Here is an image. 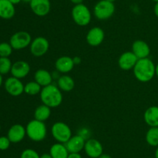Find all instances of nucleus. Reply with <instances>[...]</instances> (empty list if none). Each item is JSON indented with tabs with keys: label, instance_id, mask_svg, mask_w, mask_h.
I'll list each match as a JSON object with an SVG mask.
<instances>
[{
	"label": "nucleus",
	"instance_id": "1",
	"mask_svg": "<svg viewBox=\"0 0 158 158\" xmlns=\"http://www.w3.org/2000/svg\"><path fill=\"white\" fill-rule=\"evenodd\" d=\"M133 70L136 79L143 83L150 81L156 75V65L149 57L139 59Z\"/></svg>",
	"mask_w": 158,
	"mask_h": 158
},
{
	"label": "nucleus",
	"instance_id": "31",
	"mask_svg": "<svg viewBox=\"0 0 158 158\" xmlns=\"http://www.w3.org/2000/svg\"><path fill=\"white\" fill-rule=\"evenodd\" d=\"M67 158H82L80 153H69Z\"/></svg>",
	"mask_w": 158,
	"mask_h": 158
},
{
	"label": "nucleus",
	"instance_id": "40",
	"mask_svg": "<svg viewBox=\"0 0 158 158\" xmlns=\"http://www.w3.org/2000/svg\"><path fill=\"white\" fill-rule=\"evenodd\" d=\"M2 84V75L0 74V87H1Z\"/></svg>",
	"mask_w": 158,
	"mask_h": 158
},
{
	"label": "nucleus",
	"instance_id": "26",
	"mask_svg": "<svg viewBox=\"0 0 158 158\" xmlns=\"http://www.w3.org/2000/svg\"><path fill=\"white\" fill-rule=\"evenodd\" d=\"M42 86L39 85L36 81H29L26 83L24 86V92L29 95H35L40 94L42 90Z\"/></svg>",
	"mask_w": 158,
	"mask_h": 158
},
{
	"label": "nucleus",
	"instance_id": "36",
	"mask_svg": "<svg viewBox=\"0 0 158 158\" xmlns=\"http://www.w3.org/2000/svg\"><path fill=\"white\" fill-rule=\"evenodd\" d=\"M9 1L10 2H12V4H13L14 6H15V5H17V4H19V3L23 1V0H9Z\"/></svg>",
	"mask_w": 158,
	"mask_h": 158
},
{
	"label": "nucleus",
	"instance_id": "28",
	"mask_svg": "<svg viewBox=\"0 0 158 158\" xmlns=\"http://www.w3.org/2000/svg\"><path fill=\"white\" fill-rule=\"evenodd\" d=\"M12 50L13 48L9 43H0V57H9L12 54Z\"/></svg>",
	"mask_w": 158,
	"mask_h": 158
},
{
	"label": "nucleus",
	"instance_id": "29",
	"mask_svg": "<svg viewBox=\"0 0 158 158\" xmlns=\"http://www.w3.org/2000/svg\"><path fill=\"white\" fill-rule=\"evenodd\" d=\"M20 158H40V155L32 149H26L22 152Z\"/></svg>",
	"mask_w": 158,
	"mask_h": 158
},
{
	"label": "nucleus",
	"instance_id": "44",
	"mask_svg": "<svg viewBox=\"0 0 158 158\" xmlns=\"http://www.w3.org/2000/svg\"><path fill=\"white\" fill-rule=\"evenodd\" d=\"M0 130H1V125H0Z\"/></svg>",
	"mask_w": 158,
	"mask_h": 158
},
{
	"label": "nucleus",
	"instance_id": "18",
	"mask_svg": "<svg viewBox=\"0 0 158 158\" xmlns=\"http://www.w3.org/2000/svg\"><path fill=\"white\" fill-rule=\"evenodd\" d=\"M74 62L72 57H68V56H63L60 57L56 60L55 67L56 71L59 73H63L66 74L68 72H70L73 69Z\"/></svg>",
	"mask_w": 158,
	"mask_h": 158
},
{
	"label": "nucleus",
	"instance_id": "37",
	"mask_svg": "<svg viewBox=\"0 0 158 158\" xmlns=\"http://www.w3.org/2000/svg\"><path fill=\"white\" fill-rule=\"evenodd\" d=\"M99 158H112V157H111L109 154H106V153H102Z\"/></svg>",
	"mask_w": 158,
	"mask_h": 158
},
{
	"label": "nucleus",
	"instance_id": "2",
	"mask_svg": "<svg viewBox=\"0 0 158 158\" xmlns=\"http://www.w3.org/2000/svg\"><path fill=\"white\" fill-rule=\"evenodd\" d=\"M40 99L44 105L49 108H56L63 102V94L58 86L51 85L43 87L40 92Z\"/></svg>",
	"mask_w": 158,
	"mask_h": 158
},
{
	"label": "nucleus",
	"instance_id": "38",
	"mask_svg": "<svg viewBox=\"0 0 158 158\" xmlns=\"http://www.w3.org/2000/svg\"><path fill=\"white\" fill-rule=\"evenodd\" d=\"M155 158H158V147H157V149H156L155 151Z\"/></svg>",
	"mask_w": 158,
	"mask_h": 158
},
{
	"label": "nucleus",
	"instance_id": "17",
	"mask_svg": "<svg viewBox=\"0 0 158 158\" xmlns=\"http://www.w3.org/2000/svg\"><path fill=\"white\" fill-rule=\"evenodd\" d=\"M132 52L138 59L147 58L151 54V48L148 43L141 40H137L133 43Z\"/></svg>",
	"mask_w": 158,
	"mask_h": 158
},
{
	"label": "nucleus",
	"instance_id": "4",
	"mask_svg": "<svg viewBox=\"0 0 158 158\" xmlns=\"http://www.w3.org/2000/svg\"><path fill=\"white\" fill-rule=\"evenodd\" d=\"M71 15L74 23L80 26L89 25L92 19L90 10L83 3L74 6L71 11Z\"/></svg>",
	"mask_w": 158,
	"mask_h": 158
},
{
	"label": "nucleus",
	"instance_id": "7",
	"mask_svg": "<svg viewBox=\"0 0 158 158\" xmlns=\"http://www.w3.org/2000/svg\"><path fill=\"white\" fill-rule=\"evenodd\" d=\"M32 43L31 35L26 31H19L15 33L9 40V43L11 44L13 50H23L30 46Z\"/></svg>",
	"mask_w": 158,
	"mask_h": 158
},
{
	"label": "nucleus",
	"instance_id": "6",
	"mask_svg": "<svg viewBox=\"0 0 158 158\" xmlns=\"http://www.w3.org/2000/svg\"><path fill=\"white\" fill-rule=\"evenodd\" d=\"M52 136L58 143H66L72 136L71 129L63 122H56L51 128Z\"/></svg>",
	"mask_w": 158,
	"mask_h": 158
},
{
	"label": "nucleus",
	"instance_id": "20",
	"mask_svg": "<svg viewBox=\"0 0 158 158\" xmlns=\"http://www.w3.org/2000/svg\"><path fill=\"white\" fill-rule=\"evenodd\" d=\"M143 119L150 127H158V106L153 105L147 108Z\"/></svg>",
	"mask_w": 158,
	"mask_h": 158
},
{
	"label": "nucleus",
	"instance_id": "14",
	"mask_svg": "<svg viewBox=\"0 0 158 158\" xmlns=\"http://www.w3.org/2000/svg\"><path fill=\"white\" fill-rule=\"evenodd\" d=\"M30 65L25 60H18L12 64L10 73L12 76L16 78L22 79L26 77L30 72Z\"/></svg>",
	"mask_w": 158,
	"mask_h": 158
},
{
	"label": "nucleus",
	"instance_id": "11",
	"mask_svg": "<svg viewBox=\"0 0 158 158\" xmlns=\"http://www.w3.org/2000/svg\"><path fill=\"white\" fill-rule=\"evenodd\" d=\"M84 150L86 155L90 158H99L103 153L101 143L96 139H89L86 141Z\"/></svg>",
	"mask_w": 158,
	"mask_h": 158
},
{
	"label": "nucleus",
	"instance_id": "21",
	"mask_svg": "<svg viewBox=\"0 0 158 158\" xmlns=\"http://www.w3.org/2000/svg\"><path fill=\"white\" fill-rule=\"evenodd\" d=\"M52 79H53V77H52V74L49 72L47 70L39 69L34 74V80L39 85H41L42 88L51 85Z\"/></svg>",
	"mask_w": 158,
	"mask_h": 158
},
{
	"label": "nucleus",
	"instance_id": "16",
	"mask_svg": "<svg viewBox=\"0 0 158 158\" xmlns=\"http://www.w3.org/2000/svg\"><path fill=\"white\" fill-rule=\"evenodd\" d=\"M86 139L81 135L72 136L70 139L65 143L69 153H80L84 150Z\"/></svg>",
	"mask_w": 158,
	"mask_h": 158
},
{
	"label": "nucleus",
	"instance_id": "34",
	"mask_svg": "<svg viewBox=\"0 0 158 158\" xmlns=\"http://www.w3.org/2000/svg\"><path fill=\"white\" fill-rule=\"evenodd\" d=\"M154 14H155L156 16L158 18V2H156L155 5H154Z\"/></svg>",
	"mask_w": 158,
	"mask_h": 158
},
{
	"label": "nucleus",
	"instance_id": "27",
	"mask_svg": "<svg viewBox=\"0 0 158 158\" xmlns=\"http://www.w3.org/2000/svg\"><path fill=\"white\" fill-rule=\"evenodd\" d=\"M12 64L9 57H0V74H7L12 69Z\"/></svg>",
	"mask_w": 158,
	"mask_h": 158
},
{
	"label": "nucleus",
	"instance_id": "13",
	"mask_svg": "<svg viewBox=\"0 0 158 158\" xmlns=\"http://www.w3.org/2000/svg\"><path fill=\"white\" fill-rule=\"evenodd\" d=\"M105 33L103 29L98 26L93 27L88 31L86 40L88 44L92 46H97L103 43L104 40Z\"/></svg>",
	"mask_w": 158,
	"mask_h": 158
},
{
	"label": "nucleus",
	"instance_id": "45",
	"mask_svg": "<svg viewBox=\"0 0 158 158\" xmlns=\"http://www.w3.org/2000/svg\"><path fill=\"white\" fill-rule=\"evenodd\" d=\"M148 158H154V157H148ZM154 158H155V157H154Z\"/></svg>",
	"mask_w": 158,
	"mask_h": 158
},
{
	"label": "nucleus",
	"instance_id": "8",
	"mask_svg": "<svg viewBox=\"0 0 158 158\" xmlns=\"http://www.w3.org/2000/svg\"><path fill=\"white\" fill-rule=\"evenodd\" d=\"M49 40L43 37H38L32 40L30 44V52L34 57H40L45 55L49 50Z\"/></svg>",
	"mask_w": 158,
	"mask_h": 158
},
{
	"label": "nucleus",
	"instance_id": "23",
	"mask_svg": "<svg viewBox=\"0 0 158 158\" xmlns=\"http://www.w3.org/2000/svg\"><path fill=\"white\" fill-rule=\"evenodd\" d=\"M49 153L52 158H67L69 153L64 143H56L51 146Z\"/></svg>",
	"mask_w": 158,
	"mask_h": 158
},
{
	"label": "nucleus",
	"instance_id": "41",
	"mask_svg": "<svg viewBox=\"0 0 158 158\" xmlns=\"http://www.w3.org/2000/svg\"><path fill=\"white\" fill-rule=\"evenodd\" d=\"M23 2H24L26 3H30L32 2V0H23Z\"/></svg>",
	"mask_w": 158,
	"mask_h": 158
},
{
	"label": "nucleus",
	"instance_id": "39",
	"mask_svg": "<svg viewBox=\"0 0 158 158\" xmlns=\"http://www.w3.org/2000/svg\"><path fill=\"white\" fill-rule=\"evenodd\" d=\"M156 76H157L158 78V64L156 65Z\"/></svg>",
	"mask_w": 158,
	"mask_h": 158
},
{
	"label": "nucleus",
	"instance_id": "32",
	"mask_svg": "<svg viewBox=\"0 0 158 158\" xmlns=\"http://www.w3.org/2000/svg\"><path fill=\"white\" fill-rule=\"evenodd\" d=\"M73 62H74V64H80V62H81V58H80V57H74L73 58Z\"/></svg>",
	"mask_w": 158,
	"mask_h": 158
},
{
	"label": "nucleus",
	"instance_id": "43",
	"mask_svg": "<svg viewBox=\"0 0 158 158\" xmlns=\"http://www.w3.org/2000/svg\"><path fill=\"white\" fill-rule=\"evenodd\" d=\"M152 1L155 2H158V0H152Z\"/></svg>",
	"mask_w": 158,
	"mask_h": 158
},
{
	"label": "nucleus",
	"instance_id": "5",
	"mask_svg": "<svg viewBox=\"0 0 158 158\" xmlns=\"http://www.w3.org/2000/svg\"><path fill=\"white\" fill-rule=\"evenodd\" d=\"M115 12V5L107 0H100L94 6V14L100 20H106L112 17Z\"/></svg>",
	"mask_w": 158,
	"mask_h": 158
},
{
	"label": "nucleus",
	"instance_id": "19",
	"mask_svg": "<svg viewBox=\"0 0 158 158\" xmlns=\"http://www.w3.org/2000/svg\"><path fill=\"white\" fill-rule=\"evenodd\" d=\"M15 6L9 0H0V18L10 20L15 15Z\"/></svg>",
	"mask_w": 158,
	"mask_h": 158
},
{
	"label": "nucleus",
	"instance_id": "35",
	"mask_svg": "<svg viewBox=\"0 0 158 158\" xmlns=\"http://www.w3.org/2000/svg\"><path fill=\"white\" fill-rule=\"evenodd\" d=\"M40 158H52V156L50 155V153H45L43 154H42L40 156Z\"/></svg>",
	"mask_w": 158,
	"mask_h": 158
},
{
	"label": "nucleus",
	"instance_id": "24",
	"mask_svg": "<svg viewBox=\"0 0 158 158\" xmlns=\"http://www.w3.org/2000/svg\"><path fill=\"white\" fill-rule=\"evenodd\" d=\"M51 115V108L47 105H40L37 107L34 112V119L36 120L45 122L49 118Z\"/></svg>",
	"mask_w": 158,
	"mask_h": 158
},
{
	"label": "nucleus",
	"instance_id": "9",
	"mask_svg": "<svg viewBox=\"0 0 158 158\" xmlns=\"http://www.w3.org/2000/svg\"><path fill=\"white\" fill-rule=\"evenodd\" d=\"M5 89L12 96H19L24 92V86L21 80L16 77H9L5 81Z\"/></svg>",
	"mask_w": 158,
	"mask_h": 158
},
{
	"label": "nucleus",
	"instance_id": "30",
	"mask_svg": "<svg viewBox=\"0 0 158 158\" xmlns=\"http://www.w3.org/2000/svg\"><path fill=\"white\" fill-rule=\"evenodd\" d=\"M10 144L8 136H0V150H6L10 147Z\"/></svg>",
	"mask_w": 158,
	"mask_h": 158
},
{
	"label": "nucleus",
	"instance_id": "22",
	"mask_svg": "<svg viewBox=\"0 0 158 158\" xmlns=\"http://www.w3.org/2000/svg\"><path fill=\"white\" fill-rule=\"evenodd\" d=\"M57 86L61 91L69 92L74 88L75 82L72 77L67 74H63V75L60 76L57 80Z\"/></svg>",
	"mask_w": 158,
	"mask_h": 158
},
{
	"label": "nucleus",
	"instance_id": "3",
	"mask_svg": "<svg viewBox=\"0 0 158 158\" xmlns=\"http://www.w3.org/2000/svg\"><path fill=\"white\" fill-rule=\"evenodd\" d=\"M26 136L34 142L43 141L47 135V128L44 122L32 119L26 126Z\"/></svg>",
	"mask_w": 158,
	"mask_h": 158
},
{
	"label": "nucleus",
	"instance_id": "12",
	"mask_svg": "<svg viewBox=\"0 0 158 158\" xmlns=\"http://www.w3.org/2000/svg\"><path fill=\"white\" fill-rule=\"evenodd\" d=\"M139 59L136 57L132 51H127L120 56L118 60V65L123 71H129L134 69Z\"/></svg>",
	"mask_w": 158,
	"mask_h": 158
},
{
	"label": "nucleus",
	"instance_id": "15",
	"mask_svg": "<svg viewBox=\"0 0 158 158\" xmlns=\"http://www.w3.org/2000/svg\"><path fill=\"white\" fill-rule=\"evenodd\" d=\"M26 136V127L21 124H15L9 128L7 136L11 143H18L21 142Z\"/></svg>",
	"mask_w": 158,
	"mask_h": 158
},
{
	"label": "nucleus",
	"instance_id": "10",
	"mask_svg": "<svg viewBox=\"0 0 158 158\" xmlns=\"http://www.w3.org/2000/svg\"><path fill=\"white\" fill-rule=\"evenodd\" d=\"M31 10L37 16L43 17L50 12L51 3L49 0H32L30 3Z\"/></svg>",
	"mask_w": 158,
	"mask_h": 158
},
{
	"label": "nucleus",
	"instance_id": "42",
	"mask_svg": "<svg viewBox=\"0 0 158 158\" xmlns=\"http://www.w3.org/2000/svg\"><path fill=\"white\" fill-rule=\"evenodd\" d=\"M107 1H110V2H115L116 0H107Z\"/></svg>",
	"mask_w": 158,
	"mask_h": 158
},
{
	"label": "nucleus",
	"instance_id": "25",
	"mask_svg": "<svg viewBox=\"0 0 158 158\" xmlns=\"http://www.w3.org/2000/svg\"><path fill=\"white\" fill-rule=\"evenodd\" d=\"M146 141L151 147H158V127H151L148 130Z\"/></svg>",
	"mask_w": 158,
	"mask_h": 158
},
{
	"label": "nucleus",
	"instance_id": "33",
	"mask_svg": "<svg viewBox=\"0 0 158 158\" xmlns=\"http://www.w3.org/2000/svg\"><path fill=\"white\" fill-rule=\"evenodd\" d=\"M73 4L76 5H79V4H82L83 2V0H69Z\"/></svg>",
	"mask_w": 158,
	"mask_h": 158
}]
</instances>
